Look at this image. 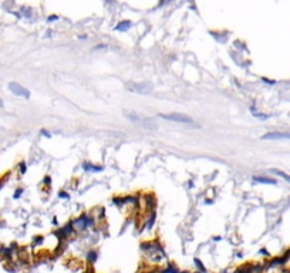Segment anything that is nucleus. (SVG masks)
<instances>
[{"mask_svg":"<svg viewBox=\"0 0 290 273\" xmlns=\"http://www.w3.org/2000/svg\"><path fill=\"white\" fill-rule=\"evenodd\" d=\"M92 225H94V219H92V216L87 215V213H84V215L78 216L77 219L73 220V226H74L75 231H87V229L92 228Z\"/></svg>","mask_w":290,"mask_h":273,"instance_id":"f257e3e1","label":"nucleus"},{"mask_svg":"<svg viewBox=\"0 0 290 273\" xmlns=\"http://www.w3.org/2000/svg\"><path fill=\"white\" fill-rule=\"evenodd\" d=\"M159 117L161 118H164V120H168V121H174V122H181V124H195V121L192 120L191 117L185 115V114H178V112H174V114H159ZM198 127V125H196Z\"/></svg>","mask_w":290,"mask_h":273,"instance_id":"f03ea898","label":"nucleus"},{"mask_svg":"<svg viewBox=\"0 0 290 273\" xmlns=\"http://www.w3.org/2000/svg\"><path fill=\"white\" fill-rule=\"evenodd\" d=\"M9 90L12 91L14 95H19V97H24V98H29L30 97V91L27 88L21 87L19 83H14V81L9 83Z\"/></svg>","mask_w":290,"mask_h":273,"instance_id":"7ed1b4c3","label":"nucleus"},{"mask_svg":"<svg viewBox=\"0 0 290 273\" xmlns=\"http://www.w3.org/2000/svg\"><path fill=\"white\" fill-rule=\"evenodd\" d=\"M128 88L131 91L135 93H149L152 90V84L151 83H134V84H128Z\"/></svg>","mask_w":290,"mask_h":273,"instance_id":"20e7f679","label":"nucleus"},{"mask_svg":"<svg viewBox=\"0 0 290 273\" xmlns=\"http://www.w3.org/2000/svg\"><path fill=\"white\" fill-rule=\"evenodd\" d=\"M262 140H290V133H267Z\"/></svg>","mask_w":290,"mask_h":273,"instance_id":"39448f33","label":"nucleus"},{"mask_svg":"<svg viewBox=\"0 0 290 273\" xmlns=\"http://www.w3.org/2000/svg\"><path fill=\"white\" fill-rule=\"evenodd\" d=\"M97 259H98V252H97L96 249H90L87 252V263L88 266H92L94 263L97 262Z\"/></svg>","mask_w":290,"mask_h":273,"instance_id":"423d86ee","label":"nucleus"},{"mask_svg":"<svg viewBox=\"0 0 290 273\" xmlns=\"http://www.w3.org/2000/svg\"><path fill=\"white\" fill-rule=\"evenodd\" d=\"M252 266H253V263H245V265L237 266L233 273H253Z\"/></svg>","mask_w":290,"mask_h":273,"instance_id":"0eeeda50","label":"nucleus"},{"mask_svg":"<svg viewBox=\"0 0 290 273\" xmlns=\"http://www.w3.org/2000/svg\"><path fill=\"white\" fill-rule=\"evenodd\" d=\"M253 181L257 184H269V185H276V179L273 178H265V177H253Z\"/></svg>","mask_w":290,"mask_h":273,"instance_id":"6e6552de","label":"nucleus"},{"mask_svg":"<svg viewBox=\"0 0 290 273\" xmlns=\"http://www.w3.org/2000/svg\"><path fill=\"white\" fill-rule=\"evenodd\" d=\"M129 27H131V21L124 20V21H120V23L115 26V30L117 31H127Z\"/></svg>","mask_w":290,"mask_h":273,"instance_id":"1a4fd4ad","label":"nucleus"},{"mask_svg":"<svg viewBox=\"0 0 290 273\" xmlns=\"http://www.w3.org/2000/svg\"><path fill=\"white\" fill-rule=\"evenodd\" d=\"M145 202H147V206L149 208V209H152L155 208V198H154V195H149V194H145Z\"/></svg>","mask_w":290,"mask_h":273,"instance_id":"9d476101","label":"nucleus"},{"mask_svg":"<svg viewBox=\"0 0 290 273\" xmlns=\"http://www.w3.org/2000/svg\"><path fill=\"white\" fill-rule=\"evenodd\" d=\"M194 265L196 266V269H198V272H201V273H208L206 268H205V265H203V263H202V260H201V259H198V257H195V259H194Z\"/></svg>","mask_w":290,"mask_h":273,"instance_id":"9b49d317","label":"nucleus"},{"mask_svg":"<svg viewBox=\"0 0 290 273\" xmlns=\"http://www.w3.org/2000/svg\"><path fill=\"white\" fill-rule=\"evenodd\" d=\"M83 168H84L85 171H91V172H100V171H103V166L91 165V164H88V162H84V164H83Z\"/></svg>","mask_w":290,"mask_h":273,"instance_id":"f8f14e48","label":"nucleus"},{"mask_svg":"<svg viewBox=\"0 0 290 273\" xmlns=\"http://www.w3.org/2000/svg\"><path fill=\"white\" fill-rule=\"evenodd\" d=\"M270 172H273V174H276V175H279L280 178H283V179H286L287 182H290V175H287V174H285V172H282V171H279V169H272Z\"/></svg>","mask_w":290,"mask_h":273,"instance_id":"ddd939ff","label":"nucleus"},{"mask_svg":"<svg viewBox=\"0 0 290 273\" xmlns=\"http://www.w3.org/2000/svg\"><path fill=\"white\" fill-rule=\"evenodd\" d=\"M141 273H161V269H158V268H151V269H147L145 272H141Z\"/></svg>","mask_w":290,"mask_h":273,"instance_id":"4468645a","label":"nucleus"},{"mask_svg":"<svg viewBox=\"0 0 290 273\" xmlns=\"http://www.w3.org/2000/svg\"><path fill=\"white\" fill-rule=\"evenodd\" d=\"M58 196H60V198H66V199H68V198H70V195L67 194V192H64V191H61V192H58Z\"/></svg>","mask_w":290,"mask_h":273,"instance_id":"2eb2a0df","label":"nucleus"},{"mask_svg":"<svg viewBox=\"0 0 290 273\" xmlns=\"http://www.w3.org/2000/svg\"><path fill=\"white\" fill-rule=\"evenodd\" d=\"M259 253H260V255H263V256H270V253L267 252V249H265V248L260 249V250H259Z\"/></svg>","mask_w":290,"mask_h":273,"instance_id":"dca6fc26","label":"nucleus"},{"mask_svg":"<svg viewBox=\"0 0 290 273\" xmlns=\"http://www.w3.org/2000/svg\"><path fill=\"white\" fill-rule=\"evenodd\" d=\"M21 194H23V189H21V188H20V189H17L16 191V194H14V198H20V196H21Z\"/></svg>","mask_w":290,"mask_h":273,"instance_id":"f3484780","label":"nucleus"},{"mask_svg":"<svg viewBox=\"0 0 290 273\" xmlns=\"http://www.w3.org/2000/svg\"><path fill=\"white\" fill-rule=\"evenodd\" d=\"M49 21H53V20H58V16H56V14H51V16H49V19H47Z\"/></svg>","mask_w":290,"mask_h":273,"instance_id":"a211bd4d","label":"nucleus"},{"mask_svg":"<svg viewBox=\"0 0 290 273\" xmlns=\"http://www.w3.org/2000/svg\"><path fill=\"white\" fill-rule=\"evenodd\" d=\"M20 172H21V174H24V172H26V164H24V162H21V164H20Z\"/></svg>","mask_w":290,"mask_h":273,"instance_id":"6ab92c4d","label":"nucleus"},{"mask_svg":"<svg viewBox=\"0 0 290 273\" xmlns=\"http://www.w3.org/2000/svg\"><path fill=\"white\" fill-rule=\"evenodd\" d=\"M44 184H46V185H50V184H51V178H50V177H46V178H44Z\"/></svg>","mask_w":290,"mask_h":273,"instance_id":"aec40b11","label":"nucleus"},{"mask_svg":"<svg viewBox=\"0 0 290 273\" xmlns=\"http://www.w3.org/2000/svg\"><path fill=\"white\" fill-rule=\"evenodd\" d=\"M262 80H263L265 83H267V84H274V83H276V81H273V80H269V78H262Z\"/></svg>","mask_w":290,"mask_h":273,"instance_id":"412c9836","label":"nucleus"},{"mask_svg":"<svg viewBox=\"0 0 290 273\" xmlns=\"http://www.w3.org/2000/svg\"><path fill=\"white\" fill-rule=\"evenodd\" d=\"M42 134H43V135H46L47 138H50V136H51V134H50V133H47L46 129H42Z\"/></svg>","mask_w":290,"mask_h":273,"instance_id":"4be33fe9","label":"nucleus"},{"mask_svg":"<svg viewBox=\"0 0 290 273\" xmlns=\"http://www.w3.org/2000/svg\"><path fill=\"white\" fill-rule=\"evenodd\" d=\"M0 107H3V100L0 98Z\"/></svg>","mask_w":290,"mask_h":273,"instance_id":"5701e85b","label":"nucleus"},{"mask_svg":"<svg viewBox=\"0 0 290 273\" xmlns=\"http://www.w3.org/2000/svg\"><path fill=\"white\" fill-rule=\"evenodd\" d=\"M194 273H201V272H198V270H196V272H194Z\"/></svg>","mask_w":290,"mask_h":273,"instance_id":"b1692460","label":"nucleus"}]
</instances>
